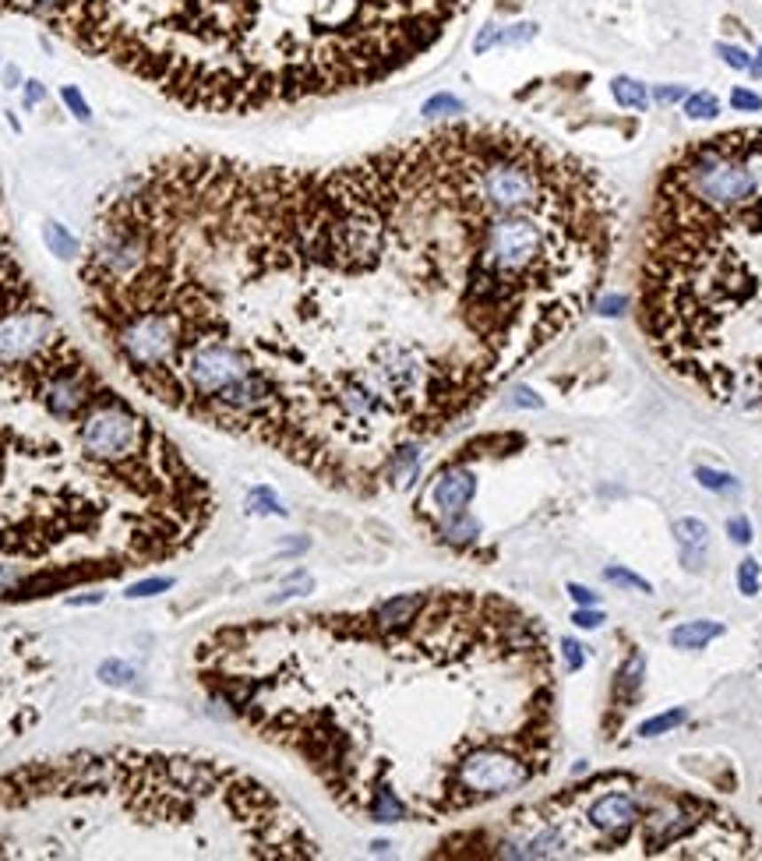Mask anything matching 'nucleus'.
I'll use <instances>...</instances> for the list:
<instances>
[{
    "mask_svg": "<svg viewBox=\"0 0 762 861\" xmlns=\"http://www.w3.org/2000/svg\"><path fill=\"white\" fill-rule=\"evenodd\" d=\"M60 96H64V103L71 107V114H75L78 121H92V110H89V103L82 99V92H75V89L67 85V89H60Z\"/></svg>",
    "mask_w": 762,
    "mask_h": 861,
    "instance_id": "nucleus-23",
    "label": "nucleus"
},
{
    "mask_svg": "<svg viewBox=\"0 0 762 861\" xmlns=\"http://www.w3.org/2000/svg\"><path fill=\"white\" fill-rule=\"evenodd\" d=\"M635 300L639 328L674 378L762 414V128L695 138L660 170Z\"/></svg>",
    "mask_w": 762,
    "mask_h": 861,
    "instance_id": "nucleus-5",
    "label": "nucleus"
},
{
    "mask_svg": "<svg viewBox=\"0 0 762 861\" xmlns=\"http://www.w3.org/2000/svg\"><path fill=\"white\" fill-rule=\"evenodd\" d=\"M562 650H565V664H569V671H572V675L583 671V650H586V646H579L576 639H565Z\"/></svg>",
    "mask_w": 762,
    "mask_h": 861,
    "instance_id": "nucleus-27",
    "label": "nucleus"
},
{
    "mask_svg": "<svg viewBox=\"0 0 762 861\" xmlns=\"http://www.w3.org/2000/svg\"><path fill=\"white\" fill-rule=\"evenodd\" d=\"M717 636H724L720 621H685V625H678L671 632V646H678V650H703Z\"/></svg>",
    "mask_w": 762,
    "mask_h": 861,
    "instance_id": "nucleus-10",
    "label": "nucleus"
},
{
    "mask_svg": "<svg viewBox=\"0 0 762 861\" xmlns=\"http://www.w3.org/2000/svg\"><path fill=\"white\" fill-rule=\"evenodd\" d=\"M717 53H720V60H724L731 71H749V67H752V57H749V50H742V46L717 43Z\"/></svg>",
    "mask_w": 762,
    "mask_h": 861,
    "instance_id": "nucleus-18",
    "label": "nucleus"
},
{
    "mask_svg": "<svg viewBox=\"0 0 762 861\" xmlns=\"http://www.w3.org/2000/svg\"><path fill=\"white\" fill-rule=\"evenodd\" d=\"M473 0H0L57 39L208 117L378 89L428 60Z\"/></svg>",
    "mask_w": 762,
    "mask_h": 861,
    "instance_id": "nucleus-3",
    "label": "nucleus"
},
{
    "mask_svg": "<svg viewBox=\"0 0 762 861\" xmlns=\"http://www.w3.org/2000/svg\"><path fill=\"white\" fill-rule=\"evenodd\" d=\"M53 682L46 643L25 628H0V748L39 723Z\"/></svg>",
    "mask_w": 762,
    "mask_h": 861,
    "instance_id": "nucleus-8",
    "label": "nucleus"
},
{
    "mask_svg": "<svg viewBox=\"0 0 762 861\" xmlns=\"http://www.w3.org/2000/svg\"><path fill=\"white\" fill-rule=\"evenodd\" d=\"M67 339L71 332L21 265L0 205V389L57 367Z\"/></svg>",
    "mask_w": 762,
    "mask_h": 861,
    "instance_id": "nucleus-7",
    "label": "nucleus"
},
{
    "mask_svg": "<svg viewBox=\"0 0 762 861\" xmlns=\"http://www.w3.org/2000/svg\"><path fill=\"white\" fill-rule=\"evenodd\" d=\"M759 582H762V569L756 558H745L742 565H738V589L745 593V596H756L759 593Z\"/></svg>",
    "mask_w": 762,
    "mask_h": 861,
    "instance_id": "nucleus-17",
    "label": "nucleus"
},
{
    "mask_svg": "<svg viewBox=\"0 0 762 861\" xmlns=\"http://www.w3.org/2000/svg\"><path fill=\"white\" fill-rule=\"evenodd\" d=\"M442 114H462V103L456 96H435L424 103V117H442Z\"/></svg>",
    "mask_w": 762,
    "mask_h": 861,
    "instance_id": "nucleus-20",
    "label": "nucleus"
},
{
    "mask_svg": "<svg viewBox=\"0 0 762 861\" xmlns=\"http://www.w3.org/2000/svg\"><path fill=\"white\" fill-rule=\"evenodd\" d=\"M727 533H731L735 544H752V523H749L745 516H735V519L727 523Z\"/></svg>",
    "mask_w": 762,
    "mask_h": 861,
    "instance_id": "nucleus-25",
    "label": "nucleus"
},
{
    "mask_svg": "<svg viewBox=\"0 0 762 861\" xmlns=\"http://www.w3.org/2000/svg\"><path fill=\"white\" fill-rule=\"evenodd\" d=\"M191 664L212 703L374 826L483 809L554 762L547 632L498 593L424 589L233 621Z\"/></svg>",
    "mask_w": 762,
    "mask_h": 861,
    "instance_id": "nucleus-2",
    "label": "nucleus"
},
{
    "mask_svg": "<svg viewBox=\"0 0 762 861\" xmlns=\"http://www.w3.org/2000/svg\"><path fill=\"white\" fill-rule=\"evenodd\" d=\"M537 36V25H512V28H501L498 32V43H530Z\"/></svg>",
    "mask_w": 762,
    "mask_h": 861,
    "instance_id": "nucleus-22",
    "label": "nucleus"
},
{
    "mask_svg": "<svg viewBox=\"0 0 762 861\" xmlns=\"http://www.w3.org/2000/svg\"><path fill=\"white\" fill-rule=\"evenodd\" d=\"M43 241H46V248H50V255H57V258H75V255H82V248H78V241L60 226V223H46L43 226Z\"/></svg>",
    "mask_w": 762,
    "mask_h": 861,
    "instance_id": "nucleus-12",
    "label": "nucleus"
},
{
    "mask_svg": "<svg viewBox=\"0 0 762 861\" xmlns=\"http://www.w3.org/2000/svg\"><path fill=\"white\" fill-rule=\"evenodd\" d=\"M685 89L681 85H660V89H653V103H660V107H671V103H685Z\"/></svg>",
    "mask_w": 762,
    "mask_h": 861,
    "instance_id": "nucleus-24",
    "label": "nucleus"
},
{
    "mask_svg": "<svg viewBox=\"0 0 762 861\" xmlns=\"http://www.w3.org/2000/svg\"><path fill=\"white\" fill-rule=\"evenodd\" d=\"M720 114V99L713 92H692L685 96V117L688 121H713Z\"/></svg>",
    "mask_w": 762,
    "mask_h": 861,
    "instance_id": "nucleus-13",
    "label": "nucleus"
},
{
    "mask_svg": "<svg viewBox=\"0 0 762 861\" xmlns=\"http://www.w3.org/2000/svg\"><path fill=\"white\" fill-rule=\"evenodd\" d=\"M99 675H103V682H114V685H121V682L131 678V671H128L121 660H106V664L99 667Z\"/></svg>",
    "mask_w": 762,
    "mask_h": 861,
    "instance_id": "nucleus-28",
    "label": "nucleus"
},
{
    "mask_svg": "<svg viewBox=\"0 0 762 861\" xmlns=\"http://www.w3.org/2000/svg\"><path fill=\"white\" fill-rule=\"evenodd\" d=\"M597 311L608 314V318L621 314V311H625V296H617V293H614V296H604V293H601V296H597Z\"/></svg>",
    "mask_w": 762,
    "mask_h": 861,
    "instance_id": "nucleus-31",
    "label": "nucleus"
},
{
    "mask_svg": "<svg viewBox=\"0 0 762 861\" xmlns=\"http://www.w3.org/2000/svg\"><path fill=\"white\" fill-rule=\"evenodd\" d=\"M569 596H572L579 607H597V593L586 589V586H579V582H569Z\"/></svg>",
    "mask_w": 762,
    "mask_h": 861,
    "instance_id": "nucleus-30",
    "label": "nucleus"
},
{
    "mask_svg": "<svg viewBox=\"0 0 762 861\" xmlns=\"http://www.w3.org/2000/svg\"><path fill=\"white\" fill-rule=\"evenodd\" d=\"M614 248L583 155L459 121L328 166L166 152L103 201L78 293L142 396L378 494L583 321Z\"/></svg>",
    "mask_w": 762,
    "mask_h": 861,
    "instance_id": "nucleus-1",
    "label": "nucleus"
},
{
    "mask_svg": "<svg viewBox=\"0 0 762 861\" xmlns=\"http://www.w3.org/2000/svg\"><path fill=\"white\" fill-rule=\"evenodd\" d=\"M572 621H576L579 628H601L608 618H604V611H597V607H579V611L572 614Z\"/></svg>",
    "mask_w": 762,
    "mask_h": 861,
    "instance_id": "nucleus-26",
    "label": "nucleus"
},
{
    "mask_svg": "<svg viewBox=\"0 0 762 861\" xmlns=\"http://www.w3.org/2000/svg\"><path fill=\"white\" fill-rule=\"evenodd\" d=\"M731 107H735L738 114H759V110H762V96L749 92V89H735V92H731Z\"/></svg>",
    "mask_w": 762,
    "mask_h": 861,
    "instance_id": "nucleus-21",
    "label": "nucleus"
},
{
    "mask_svg": "<svg viewBox=\"0 0 762 861\" xmlns=\"http://www.w3.org/2000/svg\"><path fill=\"white\" fill-rule=\"evenodd\" d=\"M695 480H699L706 491H720V494H731V491L742 487L738 477H731V473H717V470H706V466L695 470Z\"/></svg>",
    "mask_w": 762,
    "mask_h": 861,
    "instance_id": "nucleus-15",
    "label": "nucleus"
},
{
    "mask_svg": "<svg viewBox=\"0 0 762 861\" xmlns=\"http://www.w3.org/2000/svg\"><path fill=\"white\" fill-rule=\"evenodd\" d=\"M604 579H608V582H614V586L635 589V593H653V586H649L646 579H639L635 573H625V569H608V573H604Z\"/></svg>",
    "mask_w": 762,
    "mask_h": 861,
    "instance_id": "nucleus-19",
    "label": "nucleus"
},
{
    "mask_svg": "<svg viewBox=\"0 0 762 861\" xmlns=\"http://www.w3.org/2000/svg\"><path fill=\"white\" fill-rule=\"evenodd\" d=\"M678 537H681V548H685V551L699 555V551L706 548V541H710V530H706V523H699V519H681V523H678Z\"/></svg>",
    "mask_w": 762,
    "mask_h": 861,
    "instance_id": "nucleus-14",
    "label": "nucleus"
},
{
    "mask_svg": "<svg viewBox=\"0 0 762 861\" xmlns=\"http://www.w3.org/2000/svg\"><path fill=\"white\" fill-rule=\"evenodd\" d=\"M43 99V89H39V82H28V96H25V107H35Z\"/></svg>",
    "mask_w": 762,
    "mask_h": 861,
    "instance_id": "nucleus-33",
    "label": "nucleus"
},
{
    "mask_svg": "<svg viewBox=\"0 0 762 861\" xmlns=\"http://www.w3.org/2000/svg\"><path fill=\"white\" fill-rule=\"evenodd\" d=\"M473 494H476V480L462 466L442 470L435 477V484H431V505H435V512L442 519H452L459 512H466V505L473 502Z\"/></svg>",
    "mask_w": 762,
    "mask_h": 861,
    "instance_id": "nucleus-9",
    "label": "nucleus"
},
{
    "mask_svg": "<svg viewBox=\"0 0 762 861\" xmlns=\"http://www.w3.org/2000/svg\"><path fill=\"white\" fill-rule=\"evenodd\" d=\"M301 812L198 752L85 748L0 773V858H318Z\"/></svg>",
    "mask_w": 762,
    "mask_h": 861,
    "instance_id": "nucleus-4",
    "label": "nucleus"
},
{
    "mask_svg": "<svg viewBox=\"0 0 762 861\" xmlns=\"http://www.w3.org/2000/svg\"><path fill=\"white\" fill-rule=\"evenodd\" d=\"M685 710H667V714H660V717H653V720H646L642 727H639V734L642 738H656V734H667V731H674L678 723H685Z\"/></svg>",
    "mask_w": 762,
    "mask_h": 861,
    "instance_id": "nucleus-16",
    "label": "nucleus"
},
{
    "mask_svg": "<svg viewBox=\"0 0 762 861\" xmlns=\"http://www.w3.org/2000/svg\"><path fill=\"white\" fill-rule=\"evenodd\" d=\"M501 858H745L752 837L717 805L601 773L508 816L494 851Z\"/></svg>",
    "mask_w": 762,
    "mask_h": 861,
    "instance_id": "nucleus-6",
    "label": "nucleus"
},
{
    "mask_svg": "<svg viewBox=\"0 0 762 861\" xmlns=\"http://www.w3.org/2000/svg\"><path fill=\"white\" fill-rule=\"evenodd\" d=\"M173 586V579H149V582H135L131 586V596H153V593H159V589H169Z\"/></svg>",
    "mask_w": 762,
    "mask_h": 861,
    "instance_id": "nucleus-29",
    "label": "nucleus"
},
{
    "mask_svg": "<svg viewBox=\"0 0 762 861\" xmlns=\"http://www.w3.org/2000/svg\"><path fill=\"white\" fill-rule=\"evenodd\" d=\"M749 75H752L756 82H762V46H759V53L752 57V67H749Z\"/></svg>",
    "mask_w": 762,
    "mask_h": 861,
    "instance_id": "nucleus-34",
    "label": "nucleus"
},
{
    "mask_svg": "<svg viewBox=\"0 0 762 861\" xmlns=\"http://www.w3.org/2000/svg\"><path fill=\"white\" fill-rule=\"evenodd\" d=\"M610 96H614V103L625 107V110H646V107H649V92H646V85L635 82V78H614Z\"/></svg>",
    "mask_w": 762,
    "mask_h": 861,
    "instance_id": "nucleus-11",
    "label": "nucleus"
},
{
    "mask_svg": "<svg viewBox=\"0 0 762 861\" xmlns=\"http://www.w3.org/2000/svg\"><path fill=\"white\" fill-rule=\"evenodd\" d=\"M512 403H515V407H533V410L540 407V399H537L530 389H515V392H512Z\"/></svg>",
    "mask_w": 762,
    "mask_h": 861,
    "instance_id": "nucleus-32",
    "label": "nucleus"
}]
</instances>
